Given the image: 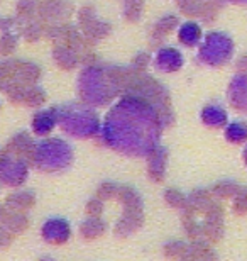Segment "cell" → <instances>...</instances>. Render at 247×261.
I'll return each mask as SVG.
<instances>
[{
	"instance_id": "8fae6325",
	"label": "cell",
	"mask_w": 247,
	"mask_h": 261,
	"mask_svg": "<svg viewBox=\"0 0 247 261\" xmlns=\"http://www.w3.org/2000/svg\"><path fill=\"white\" fill-rule=\"evenodd\" d=\"M227 138L230 141H242L247 138V126L244 124H230L227 127Z\"/></svg>"
},
{
	"instance_id": "ba28073f",
	"label": "cell",
	"mask_w": 247,
	"mask_h": 261,
	"mask_svg": "<svg viewBox=\"0 0 247 261\" xmlns=\"http://www.w3.org/2000/svg\"><path fill=\"white\" fill-rule=\"evenodd\" d=\"M203 122H207L208 126H222V124L227 121V114L222 107H217V106H208L203 109Z\"/></svg>"
},
{
	"instance_id": "3957f363",
	"label": "cell",
	"mask_w": 247,
	"mask_h": 261,
	"mask_svg": "<svg viewBox=\"0 0 247 261\" xmlns=\"http://www.w3.org/2000/svg\"><path fill=\"white\" fill-rule=\"evenodd\" d=\"M36 160L41 165V168H63L70 163L71 149L65 141L61 139H48L39 144L36 151Z\"/></svg>"
},
{
	"instance_id": "30bf717a",
	"label": "cell",
	"mask_w": 247,
	"mask_h": 261,
	"mask_svg": "<svg viewBox=\"0 0 247 261\" xmlns=\"http://www.w3.org/2000/svg\"><path fill=\"white\" fill-rule=\"evenodd\" d=\"M200 36H202V29L198 28L195 22H186L180 29V39L186 44H195L198 43Z\"/></svg>"
},
{
	"instance_id": "7a4b0ae2",
	"label": "cell",
	"mask_w": 247,
	"mask_h": 261,
	"mask_svg": "<svg viewBox=\"0 0 247 261\" xmlns=\"http://www.w3.org/2000/svg\"><path fill=\"white\" fill-rule=\"evenodd\" d=\"M63 129L73 136H92L98 130L95 114L80 106H66L58 112Z\"/></svg>"
},
{
	"instance_id": "52a82bcc",
	"label": "cell",
	"mask_w": 247,
	"mask_h": 261,
	"mask_svg": "<svg viewBox=\"0 0 247 261\" xmlns=\"http://www.w3.org/2000/svg\"><path fill=\"white\" fill-rule=\"evenodd\" d=\"M181 63H183L181 55L171 48L161 49L159 53H157L156 65L157 68H161V70H164V71H175L176 68L181 66Z\"/></svg>"
},
{
	"instance_id": "7c38bea8",
	"label": "cell",
	"mask_w": 247,
	"mask_h": 261,
	"mask_svg": "<svg viewBox=\"0 0 247 261\" xmlns=\"http://www.w3.org/2000/svg\"><path fill=\"white\" fill-rule=\"evenodd\" d=\"M245 158H247V154H245Z\"/></svg>"
},
{
	"instance_id": "5b68a950",
	"label": "cell",
	"mask_w": 247,
	"mask_h": 261,
	"mask_svg": "<svg viewBox=\"0 0 247 261\" xmlns=\"http://www.w3.org/2000/svg\"><path fill=\"white\" fill-rule=\"evenodd\" d=\"M43 234L51 243H63L70 236V226L63 219H51L44 224Z\"/></svg>"
},
{
	"instance_id": "9c48e42d",
	"label": "cell",
	"mask_w": 247,
	"mask_h": 261,
	"mask_svg": "<svg viewBox=\"0 0 247 261\" xmlns=\"http://www.w3.org/2000/svg\"><path fill=\"white\" fill-rule=\"evenodd\" d=\"M56 114L52 112H43L34 119V130L38 134H46L54 127L56 124Z\"/></svg>"
},
{
	"instance_id": "277c9868",
	"label": "cell",
	"mask_w": 247,
	"mask_h": 261,
	"mask_svg": "<svg viewBox=\"0 0 247 261\" xmlns=\"http://www.w3.org/2000/svg\"><path fill=\"white\" fill-rule=\"evenodd\" d=\"M232 51H234L232 39L227 34L212 33L205 39V44L202 46L200 56H202L203 61H207L210 65H222L229 60Z\"/></svg>"
},
{
	"instance_id": "8992f818",
	"label": "cell",
	"mask_w": 247,
	"mask_h": 261,
	"mask_svg": "<svg viewBox=\"0 0 247 261\" xmlns=\"http://www.w3.org/2000/svg\"><path fill=\"white\" fill-rule=\"evenodd\" d=\"M230 100L247 111V75H239L230 85Z\"/></svg>"
},
{
	"instance_id": "6da1fadb",
	"label": "cell",
	"mask_w": 247,
	"mask_h": 261,
	"mask_svg": "<svg viewBox=\"0 0 247 261\" xmlns=\"http://www.w3.org/2000/svg\"><path fill=\"white\" fill-rule=\"evenodd\" d=\"M161 138V116L148 97L125 95L110 109L103 124V139L125 154L143 156Z\"/></svg>"
}]
</instances>
